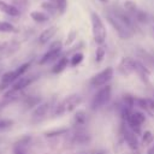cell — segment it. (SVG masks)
<instances>
[{"mask_svg": "<svg viewBox=\"0 0 154 154\" xmlns=\"http://www.w3.org/2000/svg\"><path fill=\"white\" fill-rule=\"evenodd\" d=\"M1 61H2V57L0 55V65H1Z\"/></svg>", "mask_w": 154, "mask_h": 154, "instance_id": "f1b7e54d", "label": "cell"}, {"mask_svg": "<svg viewBox=\"0 0 154 154\" xmlns=\"http://www.w3.org/2000/svg\"><path fill=\"white\" fill-rule=\"evenodd\" d=\"M135 72L140 76V78L144 82V83H149V78H150V70L141 61L135 59Z\"/></svg>", "mask_w": 154, "mask_h": 154, "instance_id": "7c38bea8", "label": "cell"}, {"mask_svg": "<svg viewBox=\"0 0 154 154\" xmlns=\"http://www.w3.org/2000/svg\"><path fill=\"white\" fill-rule=\"evenodd\" d=\"M30 141H31V137L30 136H23L22 138H19L13 144L12 153L13 154H29Z\"/></svg>", "mask_w": 154, "mask_h": 154, "instance_id": "8fae6325", "label": "cell"}, {"mask_svg": "<svg viewBox=\"0 0 154 154\" xmlns=\"http://www.w3.org/2000/svg\"><path fill=\"white\" fill-rule=\"evenodd\" d=\"M57 31H58V26H55V25L48 26L47 29H45V30L38 35V42H40L41 45H45V43L49 42V41L54 37V35L57 34Z\"/></svg>", "mask_w": 154, "mask_h": 154, "instance_id": "5bb4252c", "label": "cell"}, {"mask_svg": "<svg viewBox=\"0 0 154 154\" xmlns=\"http://www.w3.org/2000/svg\"><path fill=\"white\" fill-rule=\"evenodd\" d=\"M51 109V102L49 101H45V102H41L38 103L34 109H32V113H31V118L34 122H40L42 120L47 113L49 112Z\"/></svg>", "mask_w": 154, "mask_h": 154, "instance_id": "30bf717a", "label": "cell"}, {"mask_svg": "<svg viewBox=\"0 0 154 154\" xmlns=\"http://www.w3.org/2000/svg\"><path fill=\"white\" fill-rule=\"evenodd\" d=\"M5 48H6V45H4V43H0V53H1V52H2Z\"/></svg>", "mask_w": 154, "mask_h": 154, "instance_id": "4316f807", "label": "cell"}, {"mask_svg": "<svg viewBox=\"0 0 154 154\" xmlns=\"http://www.w3.org/2000/svg\"><path fill=\"white\" fill-rule=\"evenodd\" d=\"M146 113L140 111V109H134L130 116L128 117V119L125 120V124L128 125V128L130 130H132L137 136L141 134V128L142 125L146 123Z\"/></svg>", "mask_w": 154, "mask_h": 154, "instance_id": "5b68a950", "label": "cell"}, {"mask_svg": "<svg viewBox=\"0 0 154 154\" xmlns=\"http://www.w3.org/2000/svg\"><path fill=\"white\" fill-rule=\"evenodd\" d=\"M16 28L13 24H11L10 22L6 20H1L0 19V32H5V34H10V32H14Z\"/></svg>", "mask_w": 154, "mask_h": 154, "instance_id": "44dd1931", "label": "cell"}, {"mask_svg": "<svg viewBox=\"0 0 154 154\" xmlns=\"http://www.w3.org/2000/svg\"><path fill=\"white\" fill-rule=\"evenodd\" d=\"M153 141H154V134L150 130H146V131H143L141 134V143H142V146L148 147V146H150L153 143Z\"/></svg>", "mask_w": 154, "mask_h": 154, "instance_id": "ac0fdd59", "label": "cell"}, {"mask_svg": "<svg viewBox=\"0 0 154 154\" xmlns=\"http://www.w3.org/2000/svg\"><path fill=\"white\" fill-rule=\"evenodd\" d=\"M135 101H136V96H132L130 94H125L123 96V100H122V105L131 108V109H135Z\"/></svg>", "mask_w": 154, "mask_h": 154, "instance_id": "ffe728a7", "label": "cell"}, {"mask_svg": "<svg viewBox=\"0 0 154 154\" xmlns=\"http://www.w3.org/2000/svg\"><path fill=\"white\" fill-rule=\"evenodd\" d=\"M111 97H112V87L109 84H106V85L99 88L90 101L91 111H97V109L105 107L111 101Z\"/></svg>", "mask_w": 154, "mask_h": 154, "instance_id": "3957f363", "label": "cell"}, {"mask_svg": "<svg viewBox=\"0 0 154 154\" xmlns=\"http://www.w3.org/2000/svg\"><path fill=\"white\" fill-rule=\"evenodd\" d=\"M101 1H102V2H106V1H107V0H101Z\"/></svg>", "mask_w": 154, "mask_h": 154, "instance_id": "f546056e", "label": "cell"}, {"mask_svg": "<svg viewBox=\"0 0 154 154\" xmlns=\"http://www.w3.org/2000/svg\"><path fill=\"white\" fill-rule=\"evenodd\" d=\"M88 123V113L83 109H78L73 116V126L76 129H84Z\"/></svg>", "mask_w": 154, "mask_h": 154, "instance_id": "4fadbf2b", "label": "cell"}, {"mask_svg": "<svg viewBox=\"0 0 154 154\" xmlns=\"http://www.w3.org/2000/svg\"><path fill=\"white\" fill-rule=\"evenodd\" d=\"M117 70L124 77L130 76L131 73L135 72V59L131 57H123L118 64Z\"/></svg>", "mask_w": 154, "mask_h": 154, "instance_id": "ba28073f", "label": "cell"}, {"mask_svg": "<svg viewBox=\"0 0 154 154\" xmlns=\"http://www.w3.org/2000/svg\"><path fill=\"white\" fill-rule=\"evenodd\" d=\"M81 103H82V96L79 94H71V95L66 96L65 99H63L60 102H58L55 105L53 114L55 117L64 116L66 113H70V112L75 111Z\"/></svg>", "mask_w": 154, "mask_h": 154, "instance_id": "6da1fadb", "label": "cell"}, {"mask_svg": "<svg viewBox=\"0 0 154 154\" xmlns=\"http://www.w3.org/2000/svg\"><path fill=\"white\" fill-rule=\"evenodd\" d=\"M0 12L7 14L10 17H18L20 14V11L14 5H11L4 0H0Z\"/></svg>", "mask_w": 154, "mask_h": 154, "instance_id": "9a60e30c", "label": "cell"}, {"mask_svg": "<svg viewBox=\"0 0 154 154\" xmlns=\"http://www.w3.org/2000/svg\"><path fill=\"white\" fill-rule=\"evenodd\" d=\"M30 18L36 23H46L49 20V16L46 12H41V11H32L30 13Z\"/></svg>", "mask_w": 154, "mask_h": 154, "instance_id": "e0dca14e", "label": "cell"}, {"mask_svg": "<svg viewBox=\"0 0 154 154\" xmlns=\"http://www.w3.org/2000/svg\"><path fill=\"white\" fill-rule=\"evenodd\" d=\"M76 36H77V32L75 31V30H71L70 31V34L67 35V37H66V40H65V46H70L75 40H76Z\"/></svg>", "mask_w": 154, "mask_h": 154, "instance_id": "cb8c5ba5", "label": "cell"}, {"mask_svg": "<svg viewBox=\"0 0 154 154\" xmlns=\"http://www.w3.org/2000/svg\"><path fill=\"white\" fill-rule=\"evenodd\" d=\"M147 154H154V141L150 146H148V149H147Z\"/></svg>", "mask_w": 154, "mask_h": 154, "instance_id": "484cf974", "label": "cell"}, {"mask_svg": "<svg viewBox=\"0 0 154 154\" xmlns=\"http://www.w3.org/2000/svg\"><path fill=\"white\" fill-rule=\"evenodd\" d=\"M114 76V70L111 66L105 67L103 70H101L100 72L95 73L93 77H90L89 79V85L93 88H101L106 84H108L112 78Z\"/></svg>", "mask_w": 154, "mask_h": 154, "instance_id": "277c9868", "label": "cell"}, {"mask_svg": "<svg viewBox=\"0 0 154 154\" xmlns=\"http://www.w3.org/2000/svg\"><path fill=\"white\" fill-rule=\"evenodd\" d=\"M83 59H84L83 53L77 52V53H75V54L70 58V65H71L72 67H76V66H78V65L83 61Z\"/></svg>", "mask_w": 154, "mask_h": 154, "instance_id": "7402d4cb", "label": "cell"}, {"mask_svg": "<svg viewBox=\"0 0 154 154\" xmlns=\"http://www.w3.org/2000/svg\"><path fill=\"white\" fill-rule=\"evenodd\" d=\"M61 49H63V45L60 41H55L53 42L48 51L41 57V59L38 60V64L40 65H46L48 63H52L54 60H58V58L61 57Z\"/></svg>", "mask_w": 154, "mask_h": 154, "instance_id": "8992f818", "label": "cell"}, {"mask_svg": "<svg viewBox=\"0 0 154 154\" xmlns=\"http://www.w3.org/2000/svg\"><path fill=\"white\" fill-rule=\"evenodd\" d=\"M38 103H41V97H40V96H28V97H25V100H24L25 109L35 108Z\"/></svg>", "mask_w": 154, "mask_h": 154, "instance_id": "d6986e66", "label": "cell"}, {"mask_svg": "<svg viewBox=\"0 0 154 154\" xmlns=\"http://www.w3.org/2000/svg\"><path fill=\"white\" fill-rule=\"evenodd\" d=\"M90 141H91V136L84 129H76V131L71 136V142L77 146H85L90 143Z\"/></svg>", "mask_w": 154, "mask_h": 154, "instance_id": "9c48e42d", "label": "cell"}, {"mask_svg": "<svg viewBox=\"0 0 154 154\" xmlns=\"http://www.w3.org/2000/svg\"><path fill=\"white\" fill-rule=\"evenodd\" d=\"M105 55H106V49H105V47H103V46H99V47L96 48V51H95V61H96L97 64H100V63L103 60Z\"/></svg>", "mask_w": 154, "mask_h": 154, "instance_id": "603a6c76", "label": "cell"}, {"mask_svg": "<svg viewBox=\"0 0 154 154\" xmlns=\"http://www.w3.org/2000/svg\"><path fill=\"white\" fill-rule=\"evenodd\" d=\"M69 64H70V59H69L66 55H61V57L57 60V63L53 65V67H52V73H54V75L61 73L63 71H65V69L69 66Z\"/></svg>", "mask_w": 154, "mask_h": 154, "instance_id": "2e32d148", "label": "cell"}, {"mask_svg": "<svg viewBox=\"0 0 154 154\" xmlns=\"http://www.w3.org/2000/svg\"><path fill=\"white\" fill-rule=\"evenodd\" d=\"M96 154H105V152H102V150H101V152H97Z\"/></svg>", "mask_w": 154, "mask_h": 154, "instance_id": "83f0119b", "label": "cell"}, {"mask_svg": "<svg viewBox=\"0 0 154 154\" xmlns=\"http://www.w3.org/2000/svg\"><path fill=\"white\" fill-rule=\"evenodd\" d=\"M13 125V120L11 119H0V130L8 129Z\"/></svg>", "mask_w": 154, "mask_h": 154, "instance_id": "d4e9b609", "label": "cell"}, {"mask_svg": "<svg viewBox=\"0 0 154 154\" xmlns=\"http://www.w3.org/2000/svg\"><path fill=\"white\" fill-rule=\"evenodd\" d=\"M120 131H122V136H123V138H124L126 146H128L131 150H134V152L138 150V148H140L138 137H137V135H136L132 130H130V129L128 128V125L125 124V122H123Z\"/></svg>", "mask_w": 154, "mask_h": 154, "instance_id": "52a82bcc", "label": "cell"}, {"mask_svg": "<svg viewBox=\"0 0 154 154\" xmlns=\"http://www.w3.org/2000/svg\"><path fill=\"white\" fill-rule=\"evenodd\" d=\"M90 20H91V32H93V38L95 41L96 45L102 46L106 41V36H107V31H106V26L101 19V17L96 13V12H91L90 13Z\"/></svg>", "mask_w": 154, "mask_h": 154, "instance_id": "7a4b0ae2", "label": "cell"}]
</instances>
